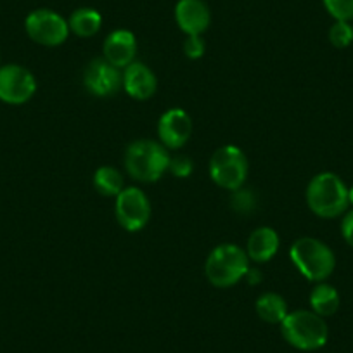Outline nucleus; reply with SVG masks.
Segmentation results:
<instances>
[{
    "label": "nucleus",
    "instance_id": "nucleus-14",
    "mask_svg": "<svg viewBox=\"0 0 353 353\" xmlns=\"http://www.w3.org/2000/svg\"><path fill=\"white\" fill-rule=\"evenodd\" d=\"M158 81L154 73L142 63H132L123 71V88L134 99L145 101L154 96Z\"/></svg>",
    "mask_w": 353,
    "mask_h": 353
},
{
    "label": "nucleus",
    "instance_id": "nucleus-15",
    "mask_svg": "<svg viewBox=\"0 0 353 353\" xmlns=\"http://www.w3.org/2000/svg\"><path fill=\"white\" fill-rule=\"evenodd\" d=\"M279 244L281 241L276 230L270 227H260L251 232L250 239H248L246 254L250 260L256 261V263H265L277 253Z\"/></svg>",
    "mask_w": 353,
    "mask_h": 353
},
{
    "label": "nucleus",
    "instance_id": "nucleus-10",
    "mask_svg": "<svg viewBox=\"0 0 353 353\" xmlns=\"http://www.w3.org/2000/svg\"><path fill=\"white\" fill-rule=\"evenodd\" d=\"M83 83L90 94L97 97H110L120 90L123 85V74L120 73V68L108 63L104 57L90 61V64L85 70Z\"/></svg>",
    "mask_w": 353,
    "mask_h": 353
},
{
    "label": "nucleus",
    "instance_id": "nucleus-4",
    "mask_svg": "<svg viewBox=\"0 0 353 353\" xmlns=\"http://www.w3.org/2000/svg\"><path fill=\"white\" fill-rule=\"evenodd\" d=\"M250 258L243 248L236 244H220L210 253L205 274L215 288H230L246 277Z\"/></svg>",
    "mask_w": 353,
    "mask_h": 353
},
{
    "label": "nucleus",
    "instance_id": "nucleus-9",
    "mask_svg": "<svg viewBox=\"0 0 353 353\" xmlns=\"http://www.w3.org/2000/svg\"><path fill=\"white\" fill-rule=\"evenodd\" d=\"M37 90V80L19 64L0 66V101L8 104H25Z\"/></svg>",
    "mask_w": 353,
    "mask_h": 353
},
{
    "label": "nucleus",
    "instance_id": "nucleus-6",
    "mask_svg": "<svg viewBox=\"0 0 353 353\" xmlns=\"http://www.w3.org/2000/svg\"><path fill=\"white\" fill-rule=\"evenodd\" d=\"M210 176L220 188L237 191L248 176V159L237 145H223L210 159Z\"/></svg>",
    "mask_w": 353,
    "mask_h": 353
},
{
    "label": "nucleus",
    "instance_id": "nucleus-3",
    "mask_svg": "<svg viewBox=\"0 0 353 353\" xmlns=\"http://www.w3.org/2000/svg\"><path fill=\"white\" fill-rule=\"evenodd\" d=\"M281 332L291 346L303 352L319 350L327 343L329 329L324 317L315 312L296 310L281 322Z\"/></svg>",
    "mask_w": 353,
    "mask_h": 353
},
{
    "label": "nucleus",
    "instance_id": "nucleus-16",
    "mask_svg": "<svg viewBox=\"0 0 353 353\" xmlns=\"http://www.w3.org/2000/svg\"><path fill=\"white\" fill-rule=\"evenodd\" d=\"M256 314L261 321L269 324H281L286 319L288 303L277 293H265L256 300Z\"/></svg>",
    "mask_w": 353,
    "mask_h": 353
},
{
    "label": "nucleus",
    "instance_id": "nucleus-7",
    "mask_svg": "<svg viewBox=\"0 0 353 353\" xmlns=\"http://www.w3.org/2000/svg\"><path fill=\"white\" fill-rule=\"evenodd\" d=\"M25 30L33 42L46 47L61 46L70 35V25L66 19L50 9H37L30 12L25 21Z\"/></svg>",
    "mask_w": 353,
    "mask_h": 353
},
{
    "label": "nucleus",
    "instance_id": "nucleus-13",
    "mask_svg": "<svg viewBox=\"0 0 353 353\" xmlns=\"http://www.w3.org/2000/svg\"><path fill=\"white\" fill-rule=\"evenodd\" d=\"M104 59L117 68H127L134 63L135 52H137V42L135 35L128 30H117L110 33L104 40L103 46Z\"/></svg>",
    "mask_w": 353,
    "mask_h": 353
},
{
    "label": "nucleus",
    "instance_id": "nucleus-18",
    "mask_svg": "<svg viewBox=\"0 0 353 353\" xmlns=\"http://www.w3.org/2000/svg\"><path fill=\"white\" fill-rule=\"evenodd\" d=\"M310 307L321 317H331L339 308V293L329 284H319L310 294Z\"/></svg>",
    "mask_w": 353,
    "mask_h": 353
},
{
    "label": "nucleus",
    "instance_id": "nucleus-12",
    "mask_svg": "<svg viewBox=\"0 0 353 353\" xmlns=\"http://www.w3.org/2000/svg\"><path fill=\"white\" fill-rule=\"evenodd\" d=\"M176 25L185 35H201L212 21L208 6L203 0H179L175 6Z\"/></svg>",
    "mask_w": 353,
    "mask_h": 353
},
{
    "label": "nucleus",
    "instance_id": "nucleus-5",
    "mask_svg": "<svg viewBox=\"0 0 353 353\" xmlns=\"http://www.w3.org/2000/svg\"><path fill=\"white\" fill-rule=\"evenodd\" d=\"M127 172L141 182H156L170 166V154L165 145L154 141H135L125 154Z\"/></svg>",
    "mask_w": 353,
    "mask_h": 353
},
{
    "label": "nucleus",
    "instance_id": "nucleus-22",
    "mask_svg": "<svg viewBox=\"0 0 353 353\" xmlns=\"http://www.w3.org/2000/svg\"><path fill=\"white\" fill-rule=\"evenodd\" d=\"M232 208L237 213H251L254 210V196L251 191H244V189H237L232 191Z\"/></svg>",
    "mask_w": 353,
    "mask_h": 353
},
{
    "label": "nucleus",
    "instance_id": "nucleus-8",
    "mask_svg": "<svg viewBox=\"0 0 353 353\" xmlns=\"http://www.w3.org/2000/svg\"><path fill=\"white\" fill-rule=\"evenodd\" d=\"M118 223L128 232H137L148 225L151 219V205L149 199L141 189L128 188L123 189L117 196V206H114Z\"/></svg>",
    "mask_w": 353,
    "mask_h": 353
},
{
    "label": "nucleus",
    "instance_id": "nucleus-20",
    "mask_svg": "<svg viewBox=\"0 0 353 353\" xmlns=\"http://www.w3.org/2000/svg\"><path fill=\"white\" fill-rule=\"evenodd\" d=\"M329 40L338 49H345L353 42V26L348 21H336L329 30Z\"/></svg>",
    "mask_w": 353,
    "mask_h": 353
},
{
    "label": "nucleus",
    "instance_id": "nucleus-1",
    "mask_svg": "<svg viewBox=\"0 0 353 353\" xmlns=\"http://www.w3.org/2000/svg\"><path fill=\"white\" fill-rule=\"evenodd\" d=\"M307 203L317 216L334 219L348 208V188L336 173H319L307 188Z\"/></svg>",
    "mask_w": 353,
    "mask_h": 353
},
{
    "label": "nucleus",
    "instance_id": "nucleus-26",
    "mask_svg": "<svg viewBox=\"0 0 353 353\" xmlns=\"http://www.w3.org/2000/svg\"><path fill=\"white\" fill-rule=\"evenodd\" d=\"M246 279H248V283L250 284H254L256 283V281H260L261 277H260V274L256 272V270H248V274H246Z\"/></svg>",
    "mask_w": 353,
    "mask_h": 353
},
{
    "label": "nucleus",
    "instance_id": "nucleus-25",
    "mask_svg": "<svg viewBox=\"0 0 353 353\" xmlns=\"http://www.w3.org/2000/svg\"><path fill=\"white\" fill-rule=\"evenodd\" d=\"M341 234L346 243L353 248V210L345 215L341 222Z\"/></svg>",
    "mask_w": 353,
    "mask_h": 353
},
{
    "label": "nucleus",
    "instance_id": "nucleus-24",
    "mask_svg": "<svg viewBox=\"0 0 353 353\" xmlns=\"http://www.w3.org/2000/svg\"><path fill=\"white\" fill-rule=\"evenodd\" d=\"M205 42H203L201 35H189L184 42V52L189 59H199L205 54Z\"/></svg>",
    "mask_w": 353,
    "mask_h": 353
},
{
    "label": "nucleus",
    "instance_id": "nucleus-23",
    "mask_svg": "<svg viewBox=\"0 0 353 353\" xmlns=\"http://www.w3.org/2000/svg\"><path fill=\"white\" fill-rule=\"evenodd\" d=\"M192 168H194V166H192V159L188 158V156L179 154L175 156V158H170L168 170L173 175L179 176V179H185V176L191 175Z\"/></svg>",
    "mask_w": 353,
    "mask_h": 353
},
{
    "label": "nucleus",
    "instance_id": "nucleus-21",
    "mask_svg": "<svg viewBox=\"0 0 353 353\" xmlns=\"http://www.w3.org/2000/svg\"><path fill=\"white\" fill-rule=\"evenodd\" d=\"M324 8L336 21L353 19V0H322Z\"/></svg>",
    "mask_w": 353,
    "mask_h": 353
},
{
    "label": "nucleus",
    "instance_id": "nucleus-2",
    "mask_svg": "<svg viewBox=\"0 0 353 353\" xmlns=\"http://www.w3.org/2000/svg\"><path fill=\"white\" fill-rule=\"evenodd\" d=\"M290 254L301 276L312 283H322L334 272V253L327 244L315 237H301L294 241Z\"/></svg>",
    "mask_w": 353,
    "mask_h": 353
},
{
    "label": "nucleus",
    "instance_id": "nucleus-27",
    "mask_svg": "<svg viewBox=\"0 0 353 353\" xmlns=\"http://www.w3.org/2000/svg\"><path fill=\"white\" fill-rule=\"evenodd\" d=\"M348 196H350V203H352V205H353V185L348 189Z\"/></svg>",
    "mask_w": 353,
    "mask_h": 353
},
{
    "label": "nucleus",
    "instance_id": "nucleus-17",
    "mask_svg": "<svg viewBox=\"0 0 353 353\" xmlns=\"http://www.w3.org/2000/svg\"><path fill=\"white\" fill-rule=\"evenodd\" d=\"M70 30L74 35L81 37V39H88V37H94L103 26V18H101L99 12L96 9L81 8L71 14L70 21Z\"/></svg>",
    "mask_w": 353,
    "mask_h": 353
},
{
    "label": "nucleus",
    "instance_id": "nucleus-11",
    "mask_svg": "<svg viewBox=\"0 0 353 353\" xmlns=\"http://www.w3.org/2000/svg\"><path fill=\"white\" fill-rule=\"evenodd\" d=\"M192 134V120L184 110H168L158 123V135L163 145L168 149H181L188 144Z\"/></svg>",
    "mask_w": 353,
    "mask_h": 353
},
{
    "label": "nucleus",
    "instance_id": "nucleus-19",
    "mask_svg": "<svg viewBox=\"0 0 353 353\" xmlns=\"http://www.w3.org/2000/svg\"><path fill=\"white\" fill-rule=\"evenodd\" d=\"M94 185L103 196H118L123 191V176L113 166H101L94 175Z\"/></svg>",
    "mask_w": 353,
    "mask_h": 353
}]
</instances>
